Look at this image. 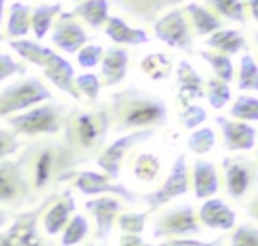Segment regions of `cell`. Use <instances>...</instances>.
Segmentation results:
<instances>
[{
	"instance_id": "obj_1",
	"label": "cell",
	"mask_w": 258,
	"mask_h": 246,
	"mask_svg": "<svg viewBox=\"0 0 258 246\" xmlns=\"http://www.w3.org/2000/svg\"><path fill=\"white\" fill-rule=\"evenodd\" d=\"M24 165L26 177L30 181L32 194H40L46 190H54L67 179L73 177L77 165L83 161L64 145L60 139H34L30 141L24 151L18 155Z\"/></svg>"
},
{
	"instance_id": "obj_2",
	"label": "cell",
	"mask_w": 258,
	"mask_h": 246,
	"mask_svg": "<svg viewBox=\"0 0 258 246\" xmlns=\"http://www.w3.org/2000/svg\"><path fill=\"white\" fill-rule=\"evenodd\" d=\"M107 113L115 133L155 129L167 123L165 101L137 87H127L113 93L107 105Z\"/></svg>"
},
{
	"instance_id": "obj_3",
	"label": "cell",
	"mask_w": 258,
	"mask_h": 246,
	"mask_svg": "<svg viewBox=\"0 0 258 246\" xmlns=\"http://www.w3.org/2000/svg\"><path fill=\"white\" fill-rule=\"evenodd\" d=\"M111 129L107 107H95L91 111L71 109L67 111L62 129L64 131V145L83 161L97 159V155L105 147L107 133Z\"/></svg>"
},
{
	"instance_id": "obj_4",
	"label": "cell",
	"mask_w": 258,
	"mask_h": 246,
	"mask_svg": "<svg viewBox=\"0 0 258 246\" xmlns=\"http://www.w3.org/2000/svg\"><path fill=\"white\" fill-rule=\"evenodd\" d=\"M67 107L62 103H44L30 107L22 113L10 115L6 123L12 127V133L36 137V135H54L62 129Z\"/></svg>"
},
{
	"instance_id": "obj_5",
	"label": "cell",
	"mask_w": 258,
	"mask_h": 246,
	"mask_svg": "<svg viewBox=\"0 0 258 246\" xmlns=\"http://www.w3.org/2000/svg\"><path fill=\"white\" fill-rule=\"evenodd\" d=\"M56 196L58 194L50 192L36 206H32V210L14 216L12 224L6 230H0V246H52L40 236L38 220L44 214V210L56 200Z\"/></svg>"
},
{
	"instance_id": "obj_6",
	"label": "cell",
	"mask_w": 258,
	"mask_h": 246,
	"mask_svg": "<svg viewBox=\"0 0 258 246\" xmlns=\"http://www.w3.org/2000/svg\"><path fill=\"white\" fill-rule=\"evenodd\" d=\"M52 95L44 83L36 77H26L10 83L0 91V117H10L22 113L30 107H36L42 101H48Z\"/></svg>"
},
{
	"instance_id": "obj_7",
	"label": "cell",
	"mask_w": 258,
	"mask_h": 246,
	"mask_svg": "<svg viewBox=\"0 0 258 246\" xmlns=\"http://www.w3.org/2000/svg\"><path fill=\"white\" fill-rule=\"evenodd\" d=\"M34 200L20 159H0V204L12 208L30 206Z\"/></svg>"
},
{
	"instance_id": "obj_8",
	"label": "cell",
	"mask_w": 258,
	"mask_h": 246,
	"mask_svg": "<svg viewBox=\"0 0 258 246\" xmlns=\"http://www.w3.org/2000/svg\"><path fill=\"white\" fill-rule=\"evenodd\" d=\"M202 232V224L198 220L196 210L189 204H181L175 208L165 210L161 216H157L153 224V238H165V240H177V238H191Z\"/></svg>"
},
{
	"instance_id": "obj_9",
	"label": "cell",
	"mask_w": 258,
	"mask_h": 246,
	"mask_svg": "<svg viewBox=\"0 0 258 246\" xmlns=\"http://www.w3.org/2000/svg\"><path fill=\"white\" fill-rule=\"evenodd\" d=\"M153 135H155V129H137V131H129L127 135H121L119 139H115L113 143L103 147V151L97 155V165L105 171V175H109L111 179H117L125 155L135 145L151 139Z\"/></svg>"
},
{
	"instance_id": "obj_10",
	"label": "cell",
	"mask_w": 258,
	"mask_h": 246,
	"mask_svg": "<svg viewBox=\"0 0 258 246\" xmlns=\"http://www.w3.org/2000/svg\"><path fill=\"white\" fill-rule=\"evenodd\" d=\"M187 190H189V181H187V163H185V155L179 153V155L175 157V161H173V165H171V171H169V175L165 177V181H163L157 190L145 194V196L139 198V200L153 212V210L161 208L163 204H167L169 200L183 196Z\"/></svg>"
},
{
	"instance_id": "obj_11",
	"label": "cell",
	"mask_w": 258,
	"mask_h": 246,
	"mask_svg": "<svg viewBox=\"0 0 258 246\" xmlns=\"http://www.w3.org/2000/svg\"><path fill=\"white\" fill-rule=\"evenodd\" d=\"M153 32H155V38H159L171 48H179L187 52L194 48V38L187 30L185 14L179 8H171L163 16H157L153 20Z\"/></svg>"
},
{
	"instance_id": "obj_12",
	"label": "cell",
	"mask_w": 258,
	"mask_h": 246,
	"mask_svg": "<svg viewBox=\"0 0 258 246\" xmlns=\"http://www.w3.org/2000/svg\"><path fill=\"white\" fill-rule=\"evenodd\" d=\"M73 186L85 194V196H97V194H113L117 198H123L129 204H137L139 196L135 192H131L129 188H125L123 183L111 179L105 173H97V171H89V169H81L73 173Z\"/></svg>"
},
{
	"instance_id": "obj_13",
	"label": "cell",
	"mask_w": 258,
	"mask_h": 246,
	"mask_svg": "<svg viewBox=\"0 0 258 246\" xmlns=\"http://www.w3.org/2000/svg\"><path fill=\"white\" fill-rule=\"evenodd\" d=\"M222 167H224L228 196L234 198V200H242L256 181V163H254V159L244 157V155L226 157L222 161Z\"/></svg>"
},
{
	"instance_id": "obj_14",
	"label": "cell",
	"mask_w": 258,
	"mask_h": 246,
	"mask_svg": "<svg viewBox=\"0 0 258 246\" xmlns=\"http://www.w3.org/2000/svg\"><path fill=\"white\" fill-rule=\"evenodd\" d=\"M85 208L95 218V224H97L95 236H97V240H101V242L109 240V234L113 230V222L121 214L123 204L115 196H99L95 200H87Z\"/></svg>"
},
{
	"instance_id": "obj_15",
	"label": "cell",
	"mask_w": 258,
	"mask_h": 246,
	"mask_svg": "<svg viewBox=\"0 0 258 246\" xmlns=\"http://www.w3.org/2000/svg\"><path fill=\"white\" fill-rule=\"evenodd\" d=\"M89 40L83 26L75 20L71 12H60L54 28H52V44L58 46L62 52H77Z\"/></svg>"
},
{
	"instance_id": "obj_16",
	"label": "cell",
	"mask_w": 258,
	"mask_h": 246,
	"mask_svg": "<svg viewBox=\"0 0 258 246\" xmlns=\"http://www.w3.org/2000/svg\"><path fill=\"white\" fill-rule=\"evenodd\" d=\"M218 127L222 129L224 147L228 151H250L256 145V129L252 123L232 121L226 117H216Z\"/></svg>"
},
{
	"instance_id": "obj_17",
	"label": "cell",
	"mask_w": 258,
	"mask_h": 246,
	"mask_svg": "<svg viewBox=\"0 0 258 246\" xmlns=\"http://www.w3.org/2000/svg\"><path fill=\"white\" fill-rule=\"evenodd\" d=\"M73 214H75V200H73L71 190H64L62 194L56 196V200L42 214V226H44L46 236H56L58 232H62V228L67 226Z\"/></svg>"
},
{
	"instance_id": "obj_18",
	"label": "cell",
	"mask_w": 258,
	"mask_h": 246,
	"mask_svg": "<svg viewBox=\"0 0 258 246\" xmlns=\"http://www.w3.org/2000/svg\"><path fill=\"white\" fill-rule=\"evenodd\" d=\"M42 73H44V77H46L54 87H58L62 93H67V95L73 97L75 101L81 99V93H79L77 87H75V71H73V65H71L67 58H62L60 54L54 52V54L48 58V63L42 67Z\"/></svg>"
},
{
	"instance_id": "obj_19",
	"label": "cell",
	"mask_w": 258,
	"mask_h": 246,
	"mask_svg": "<svg viewBox=\"0 0 258 246\" xmlns=\"http://www.w3.org/2000/svg\"><path fill=\"white\" fill-rule=\"evenodd\" d=\"M113 2L121 8L123 14L139 22H153L163 10H171L183 0H113Z\"/></svg>"
},
{
	"instance_id": "obj_20",
	"label": "cell",
	"mask_w": 258,
	"mask_h": 246,
	"mask_svg": "<svg viewBox=\"0 0 258 246\" xmlns=\"http://www.w3.org/2000/svg\"><path fill=\"white\" fill-rule=\"evenodd\" d=\"M198 220L210 230H230L236 224V214L224 200L208 198L198 212Z\"/></svg>"
},
{
	"instance_id": "obj_21",
	"label": "cell",
	"mask_w": 258,
	"mask_h": 246,
	"mask_svg": "<svg viewBox=\"0 0 258 246\" xmlns=\"http://www.w3.org/2000/svg\"><path fill=\"white\" fill-rule=\"evenodd\" d=\"M204 97V79L198 75V71L187 63H177V99L181 107L191 105L196 99Z\"/></svg>"
},
{
	"instance_id": "obj_22",
	"label": "cell",
	"mask_w": 258,
	"mask_h": 246,
	"mask_svg": "<svg viewBox=\"0 0 258 246\" xmlns=\"http://www.w3.org/2000/svg\"><path fill=\"white\" fill-rule=\"evenodd\" d=\"M127 65H129V52L123 46H111L109 50H103V56H101L103 83L107 87L121 83L127 75Z\"/></svg>"
},
{
	"instance_id": "obj_23",
	"label": "cell",
	"mask_w": 258,
	"mask_h": 246,
	"mask_svg": "<svg viewBox=\"0 0 258 246\" xmlns=\"http://www.w3.org/2000/svg\"><path fill=\"white\" fill-rule=\"evenodd\" d=\"M218 188H220V181H218L216 165L206 159H196L194 161V196L198 200H208L218 192Z\"/></svg>"
},
{
	"instance_id": "obj_24",
	"label": "cell",
	"mask_w": 258,
	"mask_h": 246,
	"mask_svg": "<svg viewBox=\"0 0 258 246\" xmlns=\"http://www.w3.org/2000/svg\"><path fill=\"white\" fill-rule=\"evenodd\" d=\"M107 36L117 42V44H129V46H137V44H147L149 42V34L143 28H133L127 26L123 18L119 16H111L107 18V26H105Z\"/></svg>"
},
{
	"instance_id": "obj_25",
	"label": "cell",
	"mask_w": 258,
	"mask_h": 246,
	"mask_svg": "<svg viewBox=\"0 0 258 246\" xmlns=\"http://www.w3.org/2000/svg\"><path fill=\"white\" fill-rule=\"evenodd\" d=\"M206 46L218 50L220 54H236L240 50H244L248 44H246V38L244 34H240L238 30H232V28H220L216 32L210 34V38H206Z\"/></svg>"
},
{
	"instance_id": "obj_26",
	"label": "cell",
	"mask_w": 258,
	"mask_h": 246,
	"mask_svg": "<svg viewBox=\"0 0 258 246\" xmlns=\"http://www.w3.org/2000/svg\"><path fill=\"white\" fill-rule=\"evenodd\" d=\"M71 14L81 16L93 30H99L109 18V0H79Z\"/></svg>"
},
{
	"instance_id": "obj_27",
	"label": "cell",
	"mask_w": 258,
	"mask_h": 246,
	"mask_svg": "<svg viewBox=\"0 0 258 246\" xmlns=\"http://www.w3.org/2000/svg\"><path fill=\"white\" fill-rule=\"evenodd\" d=\"M183 14H189L191 26L196 28V34H200V36L212 34V32H216V30L222 28V20H220L214 12L202 8L200 4H194V2L187 4V6L183 8Z\"/></svg>"
},
{
	"instance_id": "obj_28",
	"label": "cell",
	"mask_w": 258,
	"mask_h": 246,
	"mask_svg": "<svg viewBox=\"0 0 258 246\" xmlns=\"http://www.w3.org/2000/svg\"><path fill=\"white\" fill-rule=\"evenodd\" d=\"M62 12V6L58 2L54 4H42V6H36L34 10H30V28L34 32V36L40 40L46 36L48 28L52 26V20L56 14Z\"/></svg>"
},
{
	"instance_id": "obj_29",
	"label": "cell",
	"mask_w": 258,
	"mask_h": 246,
	"mask_svg": "<svg viewBox=\"0 0 258 246\" xmlns=\"http://www.w3.org/2000/svg\"><path fill=\"white\" fill-rule=\"evenodd\" d=\"M141 71L151 79V81H163L171 75L173 71V60L165 52H151L145 54L139 63Z\"/></svg>"
},
{
	"instance_id": "obj_30",
	"label": "cell",
	"mask_w": 258,
	"mask_h": 246,
	"mask_svg": "<svg viewBox=\"0 0 258 246\" xmlns=\"http://www.w3.org/2000/svg\"><path fill=\"white\" fill-rule=\"evenodd\" d=\"M30 30V8L22 2H12L8 10V22H6V34L10 38L24 36Z\"/></svg>"
},
{
	"instance_id": "obj_31",
	"label": "cell",
	"mask_w": 258,
	"mask_h": 246,
	"mask_svg": "<svg viewBox=\"0 0 258 246\" xmlns=\"http://www.w3.org/2000/svg\"><path fill=\"white\" fill-rule=\"evenodd\" d=\"M89 232V222L83 214H73L71 220L67 222V226L62 228V236H60V246H75L81 244L85 240Z\"/></svg>"
},
{
	"instance_id": "obj_32",
	"label": "cell",
	"mask_w": 258,
	"mask_h": 246,
	"mask_svg": "<svg viewBox=\"0 0 258 246\" xmlns=\"http://www.w3.org/2000/svg\"><path fill=\"white\" fill-rule=\"evenodd\" d=\"M161 169V161L153 153H139L133 161V175L139 181H153Z\"/></svg>"
},
{
	"instance_id": "obj_33",
	"label": "cell",
	"mask_w": 258,
	"mask_h": 246,
	"mask_svg": "<svg viewBox=\"0 0 258 246\" xmlns=\"http://www.w3.org/2000/svg\"><path fill=\"white\" fill-rule=\"evenodd\" d=\"M200 56L206 63H210V67L216 73V79H220V81H224L228 85L232 83V79H234V65H232V58L230 56L218 54V52H208V50H202Z\"/></svg>"
},
{
	"instance_id": "obj_34",
	"label": "cell",
	"mask_w": 258,
	"mask_h": 246,
	"mask_svg": "<svg viewBox=\"0 0 258 246\" xmlns=\"http://www.w3.org/2000/svg\"><path fill=\"white\" fill-rule=\"evenodd\" d=\"M208 4L224 18L234 20L238 24H246V6L242 0H208Z\"/></svg>"
},
{
	"instance_id": "obj_35",
	"label": "cell",
	"mask_w": 258,
	"mask_h": 246,
	"mask_svg": "<svg viewBox=\"0 0 258 246\" xmlns=\"http://www.w3.org/2000/svg\"><path fill=\"white\" fill-rule=\"evenodd\" d=\"M238 87H240V91H258V67H256L252 54H242V58H240Z\"/></svg>"
},
{
	"instance_id": "obj_36",
	"label": "cell",
	"mask_w": 258,
	"mask_h": 246,
	"mask_svg": "<svg viewBox=\"0 0 258 246\" xmlns=\"http://www.w3.org/2000/svg\"><path fill=\"white\" fill-rule=\"evenodd\" d=\"M230 115L242 119V123H254L258 119V99L252 95H240L230 107Z\"/></svg>"
},
{
	"instance_id": "obj_37",
	"label": "cell",
	"mask_w": 258,
	"mask_h": 246,
	"mask_svg": "<svg viewBox=\"0 0 258 246\" xmlns=\"http://www.w3.org/2000/svg\"><path fill=\"white\" fill-rule=\"evenodd\" d=\"M216 145V133L212 127H202V129H196L191 131V135L187 137V147L189 151L198 153V155H204L208 151H212Z\"/></svg>"
},
{
	"instance_id": "obj_38",
	"label": "cell",
	"mask_w": 258,
	"mask_h": 246,
	"mask_svg": "<svg viewBox=\"0 0 258 246\" xmlns=\"http://www.w3.org/2000/svg\"><path fill=\"white\" fill-rule=\"evenodd\" d=\"M204 87H208V91H204V95L208 97V101H210V105L214 107V109H222V107H226V103L230 101V97H232V91H230V87H228V83H224V81H220V79H210L208 83H204Z\"/></svg>"
},
{
	"instance_id": "obj_39",
	"label": "cell",
	"mask_w": 258,
	"mask_h": 246,
	"mask_svg": "<svg viewBox=\"0 0 258 246\" xmlns=\"http://www.w3.org/2000/svg\"><path fill=\"white\" fill-rule=\"evenodd\" d=\"M145 220H147L145 212H123L117 216V226H119L121 234L141 236V232L145 228Z\"/></svg>"
},
{
	"instance_id": "obj_40",
	"label": "cell",
	"mask_w": 258,
	"mask_h": 246,
	"mask_svg": "<svg viewBox=\"0 0 258 246\" xmlns=\"http://www.w3.org/2000/svg\"><path fill=\"white\" fill-rule=\"evenodd\" d=\"M75 87L79 93H83L93 105H97L99 101V91H101V81L97 75H91V73H85V75H79L75 79Z\"/></svg>"
},
{
	"instance_id": "obj_41",
	"label": "cell",
	"mask_w": 258,
	"mask_h": 246,
	"mask_svg": "<svg viewBox=\"0 0 258 246\" xmlns=\"http://www.w3.org/2000/svg\"><path fill=\"white\" fill-rule=\"evenodd\" d=\"M206 109L200 107V105H187V107H181V113H179V123L185 127V129H196L200 127L204 121H206Z\"/></svg>"
},
{
	"instance_id": "obj_42",
	"label": "cell",
	"mask_w": 258,
	"mask_h": 246,
	"mask_svg": "<svg viewBox=\"0 0 258 246\" xmlns=\"http://www.w3.org/2000/svg\"><path fill=\"white\" fill-rule=\"evenodd\" d=\"M230 246H258V230L252 224H242L234 230Z\"/></svg>"
},
{
	"instance_id": "obj_43",
	"label": "cell",
	"mask_w": 258,
	"mask_h": 246,
	"mask_svg": "<svg viewBox=\"0 0 258 246\" xmlns=\"http://www.w3.org/2000/svg\"><path fill=\"white\" fill-rule=\"evenodd\" d=\"M101 56H103V46L99 44H85L77 50V63L85 69H93L101 63Z\"/></svg>"
},
{
	"instance_id": "obj_44",
	"label": "cell",
	"mask_w": 258,
	"mask_h": 246,
	"mask_svg": "<svg viewBox=\"0 0 258 246\" xmlns=\"http://www.w3.org/2000/svg\"><path fill=\"white\" fill-rule=\"evenodd\" d=\"M26 71V65L24 63H18L14 58H10L8 54L0 52V83L14 77V75H22Z\"/></svg>"
},
{
	"instance_id": "obj_45",
	"label": "cell",
	"mask_w": 258,
	"mask_h": 246,
	"mask_svg": "<svg viewBox=\"0 0 258 246\" xmlns=\"http://www.w3.org/2000/svg\"><path fill=\"white\" fill-rule=\"evenodd\" d=\"M20 143L16 133L8 131V129H0V159H6L10 155H14L18 151Z\"/></svg>"
},
{
	"instance_id": "obj_46",
	"label": "cell",
	"mask_w": 258,
	"mask_h": 246,
	"mask_svg": "<svg viewBox=\"0 0 258 246\" xmlns=\"http://www.w3.org/2000/svg\"><path fill=\"white\" fill-rule=\"evenodd\" d=\"M157 246H222V240L202 242V240H194V238H177V240H165Z\"/></svg>"
},
{
	"instance_id": "obj_47",
	"label": "cell",
	"mask_w": 258,
	"mask_h": 246,
	"mask_svg": "<svg viewBox=\"0 0 258 246\" xmlns=\"http://www.w3.org/2000/svg\"><path fill=\"white\" fill-rule=\"evenodd\" d=\"M119 246H155V244L145 242L141 236H127V234H121Z\"/></svg>"
},
{
	"instance_id": "obj_48",
	"label": "cell",
	"mask_w": 258,
	"mask_h": 246,
	"mask_svg": "<svg viewBox=\"0 0 258 246\" xmlns=\"http://www.w3.org/2000/svg\"><path fill=\"white\" fill-rule=\"evenodd\" d=\"M248 4H244L248 10H250V16L254 18V20H258V0H246Z\"/></svg>"
},
{
	"instance_id": "obj_49",
	"label": "cell",
	"mask_w": 258,
	"mask_h": 246,
	"mask_svg": "<svg viewBox=\"0 0 258 246\" xmlns=\"http://www.w3.org/2000/svg\"><path fill=\"white\" fill-rule=\"evenodd\" d=\"M8 218H10V214H8V212H4V210H0V230H2L4 226H6Z\"/></svg>"
},
{
	"instance_id": "obj_50",
	"label": "cell",
	"mask_w": 258,
	"mask_h": 246,
	"mask_svg": "<svg viewBox=\"0 0 258 246\" xmlns=\"http://www.w3.org/2000/svg\"><path fill=\"white\" fill-rule=\"evenodd\" d=\"M4 4H6V0H0V40H2V18H4Z\"/></svg>"
},
{
	"instance_id": "obj_51",
	"label": "cell",
	"mask_w": 258,
	"mask_h": 246,
	"mask_svg": "<svg viewBox=\"0 0 258 246\" xmlns=\"http://www.w3.org/2000/svg\"><path fill=\"white\" fill-rule=\"evenodd\" d=\"M85 246H101V244H97V242H89V244H85Z\"/></svg>"
}]
</instances>
